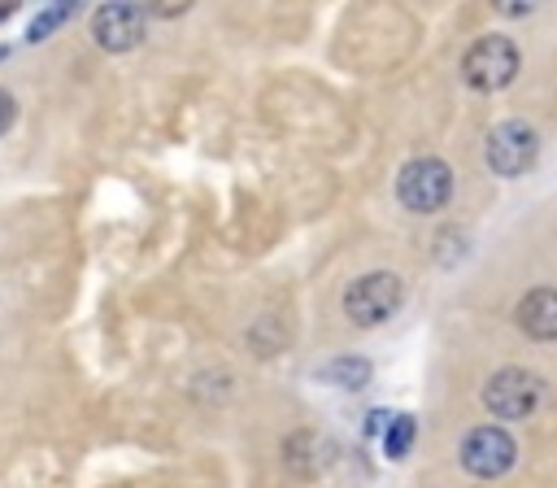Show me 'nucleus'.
<instances>
[{
	"mask_svg": "<svg viewBox=\"0 0 557 488\" xmlns=\"http://www.w3.org/2000/svg\"><path fill=\"white\" fill-rule=\"evenodd\" d=\"M518 44L509 35H483L466 48L461 57V78L474 87V91H500L513 83L518 74Z\"/></svg>",
	"mask_w": 557,
	"mask_h": 488,
	"instance_id": "1",
	"label": "nucleus"
},
{
	"mask_svg": "<svg viewBox=\"0 0 557 488\" xmlns=\"http://www.w3.org/2000/svg\"><path fill=\"white\" fill-rule=\"evenodd\" d=\"M400 296H405V288L392 270H370L344 288V314L357 327H379L400 309Z\"/></svg>",
	"mask_w": 557,
	"mask_h": 488,
	"instance_id": "2",
	"label": "nucleus"
},
{
	"mask_svg": "<svg viewBox=\"0 0 557 488\" xmlns=\"http://www.w3.org/2000/svg\"><path fill=\"white\" fill-rule=\"evenodd\" d=\"M396 196L413 213H435L453 196V170L440 157H413L396 174Z\"/></svg>",
	"mask_w": 557,
	"mask_h": 488,
	"instance_id": "3",
	"label": "nucleus"
},
{
	"mask_svg": "<svg viewBox=\"0 0 557 488\" xmlns=\"http://www.w3.org/2000/svg\"><path fill=\"white\" fill-rule=\"evenodd\" d=\"M483 157L496 174L513 179V174H527L540 157V135L535 126H527L522 118H505L487 131V144H483Z\"/></svg>",
	"mask_w": 557,
	"mask_h": 488,
	"instance_id": "4",
	"label": "nucleus"
},
{
	"mask_svg": "<svg viewBox=\"0 0 557 488\" xmlns=\"http://www.w3.org/2000/svg\"><path fill=\"white\" fill-rule=\"evenodd\" d=\"M544 401V379L522 366H505L483 383V405L496 418H527Z\"/></svg>",
	"mask_w": 557,
	"mask_h": 488,
	"instance_id": "5",
	"label": "nucleus"
},
{
	"mask_svg": "<svg viewBox=\"0 0 557 488\" xmlns=\"http://www.w3.org/2000/svg\"><path fill=\"white\" fill-rule=\"evenodd\" d=\"M513 457H518V444H513V436L505 427H474L461 440V471L474 475V479L505 475L513 466Z\"/></svg>",
	"mask_w": 557,
	"mask_h": 488,
	"instance_id": "6",
	"label": "nucleus"
},
{
	"mask_svg": "<svg viewBox=\"0 0 557 488\" xmlns=\"http://www.w3.org/2000/svg\"><path fill=\"white\" fill-rule=\"evenodd\" d=\"M91 35L104 52H126L144 39V9L139 4H100L91 17Z\"/></svg>",
	"mask_w": 557,
	"mask_h": 488,
	"instance_id": "7",
	"label": "nucleus"
},
{
	"mask_svg": "<svg viewBox=\"0 0 557 488\" xmlns=\"http://www.w3.org/2000/svg\"><path fill=\"white\" fill-rule=\"evenodd\" d=\"M513 322L531 340H557V288H531L513 305Z\"/></svg>",
	"mask_w": 557,
	"mask_h": 488,
	"instance_id": "8",
	"label": "nucleus"
},
{
	"mask_svg": "<svg viewBox=\"0 0 557 488\" xmlns=\"http://www.w3.org/2000/svg\"><path fill=\"white\" fill-rule=\"evenodd\" d=\"M318 379L322 383H339V388H361V383H370V362L366 357H357V353H339V357H331L326 366H318Z\"/></svg>",
	"mask_w": 557,
	"mask_h": 488,
	"instance_id": "9",
	"label": "nucleus"
},
{
	"mask_svg": "<svg viewBox=\"0 0 557 488\" xmlns=\"http://www.w3.org/2000/svg\"><path fill=\"white\" fill-rule=\"evenodd\" d=\"M409 440H413V418H409V414H400V418L392 423L387 440H383L387 457H405V453H409Z\"/></svg>",
	"mask_w": 557,
	"mask_h": 488,
	"instance_id": "10",
	"label": "nucleus"
},
{
	"mask_svg": "<svg viewBox=\"0 0 557 488\" xmlns=\"http://www.w3.org/2000/svg\"><path fill=\"white\" fill-rule=\"evenodd\" d=\"M70 9H74V4H52V9L44 13V17H35V22H30V30H26V39H44V35H48L52 26H61V22L70 17Z\"/></svg>",
	"mask_w": 557,
	"mask_h": 488,
	"instance_id": "11",
	"label": "nucleus"
},
{
	"mask_svg": "<svg viewBox=\"0 0 557 488\" xmlns=\"http://www.w3.org/2000/svg\"><path fill=\"white\" fill-rule=\"evenodd\" d=\"M13 109H17V105H13V96H9L4 87H0V135H4L9 126H13Z\"/></svg>",
	"mask_w": 557,
	"mask_h": 488,
	"instance_id": "12",
	"label": "nucleus"
},
{
	"mask_svg": "<svg viewBox=\"0 0 557 488\" xmlns=\"http://www.w3.org/2000/svg\"><path fill=\"white\" fill-rule=\"evenodd\" d=\"M13 9H17V4H0V17H9V13H13Z\"/></svg>",
	"mask_w": 557,
	"mask_h": 488,
	"instance_id": "13",
	"label": "nucleus"
}]
</instances>
